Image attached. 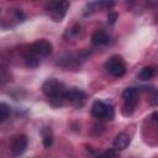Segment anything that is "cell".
<instances>
[{
	"label": "cell",
	"instance_id": "obj_14",
	"mask_svg": "<svg viewBox=\"0 0 158 158\" xmlns=\"http://www.w3.org/2000/svg\"><path fill=\"white\" fill-rule=\"evenodd\" d=\"M52 143H53V136H52L51 131L49 130L43 131V146L46 148H48L52 146Z\"/></svg>",
	"mask_w": 158,
	"mask_h": 158
},
{
	"label": "cell",
	"instance_id": "obj_15",
	"mask_svg": "<svg viewBox=\"0 0 158 158\" xmlns=\"http://www.w3.org/2000/svg\"><path fill=\"white\" fill-rule=\"evenodd\" d=\"M95 158H116V153H115L114 149H109V151L104 152L102 154H100V156H98Z\"/></svg>",
	"mask_w": 158,
	"mask_h": 158
},
{
	"label": "cell",
	"instance_id": "obj_12",
	"mask_svg": "<svg viewBox=\"0 0 158 158\" xmlns=\"http://www.w3.org/2000/svg\"><path fill=\"white\" fill-rule=\"evenodd\" d=\"M25 62H26V65L30 67V68H35L40 64V59L35 56V54H28L25 57Z\"/></svg>",
	"mask_w": 158,
	"mask_h": 158
},
{
	"label": "cell",
	"instance_id": "obj_13",
	"mask_svg": "<svg viewBox=\"0 0 158 158\" xmlns=\"http://www.w3.org/2000/svg\"><path fill=\"white\" fill-rule=\"evenodd\" d=\"M9 114H10L9 105L5 104V102H0V122L1 121H5L9 117Z\"/></svg>",
	"mask_w": 158,
	"mask_h": 158
},
{
	"label": "cell",
	"instance_id": "obj_5",
	"mask_svg": "<svg viewBox=\"0 0 158 158\" xmlns=\"http://www.w3.org/2000/svg\"><path fill=\"white\" fill-rule=\"evenodd\" d=\"M52 43L47 40H40L37 42H35L31 47L32 52L37 56H41V57H47L52 53Z\"/></svg>",
	"mask_w": 158,
	"mask_h": 158
},
{
	"label": "cell",
	"instance_id": "obj_8",
	"mask_svg": "<svg viewBox=\"0 0 158 158\" xmlns=\"http://www.w3.org/2000/svg\"><path fill=\"white\" fill-rule=\"evenodd\" d=\"M84 99H85L84 91H81L78 88H72L69 90H65V93H64V100H68V101H70L73 104L83 102Z\"/></svg>",
	"mask_w": 158,
	"mask_h": 158
},
{
	"label": "cell",
	"instance_id": "obj_2",
	"mask_svg": "<svg viewBox=\"0 0 158 158\" xmlns=\"http://www.w3.org/2000/svg\"><path fill=\"white\" fill-rule=\"evenodd\" d=\"M69 2L68 1H58V2H49L47 5V10L51 14V17L56 21L59 22L63 20V17L65 16V12L68 10Z\"/></svg>",
	"mask_w": 158,
	"mask_h": 158
},
{
	"label": "cell",
	"instance_id": "obj_6",
	"mask_svg": "<svg viewBox=\"0 0 158 158\" xmlns=\"http://www.w3.org/2000/svg\"><path fill=\"white\" fill-rule=\"evenodd\" d=\"M27 144H28V139L25 135H19L15 137V139L12 141L11 143V153L14 156H21L26 148H27Z\"/></svg>",
	"mask_w": 158,
	"mask_h": 158
},
{
	"label": "cell",
	"instance_id": "obj_7",
	"mask_svg": "<svg viewBox=\"0 0 158 158\" xmlns=\"http://www.w3.org/2000/svg\"><path fill=\"white\" fill-rule=\"evenodd\" d=\"M122 96H123L126 107L135 109L136 105L138 104V91L135 88H127V89H125Z\"/></svg>",
	"mask_w": 158,
	"mask_h": 158
},
{
	"label": "cell",
	"instance_id": "obj_19",
	"mask_svg": "<svg viewBox=\"0 0 158 158\" xmlns=\"http://www.w3.org/2000/svg\"><path fill=\"white\" fill-rule=\"evenodd\" d=\"M152 120H153V121H157V112H153V116H152Z\"/></svg>",
	"mask_w": 158,
	"mask_h": 158
},
{
	"label": "cell",
	"instance_id": "obj_9",
	"mask_svg": "<svg viewBox=\"0 0 158 158\" xmlns=\"http://www.w3.org/2000/svg\"><path fill=\"white\" fill-rule=\"evenodd\" d=\"M130 144V136L126 133H118L114 139V148L117 151H122L127 148Z\"/></svg>",
	"mask_w": 158,
	"mask_h": 158
},
{
	"label": "cell",
	"instance_id": "obj_11",
	"mask_svg": "<svg viewBox=\"0 0 158 158\" xmlns=\"http://www.w3.org/2000/svg\"><path fill=\"white\" fill-rule=\"evenodd\" d=\"M154 75V68L153 67H144L141 72H139V78L142 80H148Z\"/></svg>",
	"mask_w": 158,
	"mask_h": 158
},
{
	"label": "cell",
	"instance_id": "obj_18",
	"mask_svg": "<svg viewBox=\"0 0 158 158\" xmlns=\"http://www.w3.org/2000/svg\"><path fill=\"white\" fill-rule=\"evenodd\" d=\"M152 104L153 105H157V93L156 91L153 93V96H152Z\"/></svg>",
	"mask_w": 158,
	"mask_h": 158
},
{
	"label": "cell",
	"instance_id": "obj_17",
	"mask_svg": "<svg viewBox=\"0 0 158 158\" xmlns=\"http://www.w3.org/2000/svg\"><path fill=\"white\" fill-rule=\"evenodd\" d=\"M16 17L19 19V21H22V19H23V14H22L20 10H16Z\"/></svg>",
	"mask_w": 158,
	"mask_h": 158
},
{
	"label": "cell",
	"instance_id": "obj_4",
	"mask_svg": "<svg viewBox=\"0 0 158 158\" xmlns=\"http://www.w3.org/2000/svg\"><path fill=\"white\" fill-rule=\"evenodd\" d=\"M106 68L110 72V74L114 75V77H116V78H120V77L125 75V73H126L125 63L122 62L121 57H117V56H114V57H111L107 60Z\"/></svg>",
	"mask_w": 158,
	"mask_h": 158
},
{
	"label": "cell",
	"instance_id": "obj_3",
	"mask_svg": "<svg viewBox=\"0 0 158 158\" xmlns=\"http://www.w3.org/2000/svg\"><path fill=\"white\" fill-rule=\"evenodd\" d=\"M91 112L96 118H107L111 120L114 117V109L111 105H107L100 100H96L91 106Z\"/></svg>",
	"mask_w": 158,
	"mask_h": 158
},
{
	"label": "cell",
	"instance_id": "obj_10",
	"mask_svg": "<svg viewBox=\"0 0 158 158\" xmlns=\"http://www.w3.org/2000/svg\"><path fill=\"white\" fill-rule=\"evenodd\" d=\"M91 42L95 46H102V44H105V43L109 42V36L104 31H96L91 36Z\"/></svg>",
	"mask_w": 158,
	"mask_h": 158
},
{
	"label": "cell",
	"instance_id": "obj_16",
	"mask_svg": "<svg viewBox=\"0 0 158 158\" xmlns=\"http://www.w3.org/2000/svg\"><path fill=\"white\" fill-rule=\"evenodd\" d=\"M116 20H117V14L116 12H109V15H107V22L112 25V23L116 22Z\"/></svg>",
	"mask_w": 158,
	"mask_h": 158
},
{
	"label": "cell",
	"instance_id": "obj_1",
	"mask_svg": "<svg viewBox=\"0 0 158 158\" xmlns=\"http://www.w3.org/2000/svg\"><path fill=\"white\" fill-rule=\"evenodd\" d=\"M42 90H43L44 95L47 98H49V100H54V99H64V93L67 89L57 79L49 78L43 83Z\"/></svg>",
	"mask_w": 158,
	"mask_h": 158
}]
</instances>
